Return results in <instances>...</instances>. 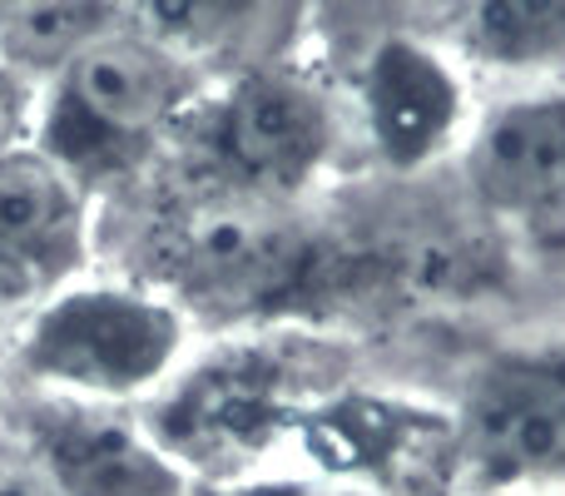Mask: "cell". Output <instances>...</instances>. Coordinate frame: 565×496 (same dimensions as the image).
<instances>
[{
	"instance_id": "4",
	"label": "cell",
	"mask_w": 565,
	"mask_h": 496,
	"mask_svg": "<svg viewBox=\"0 0 565 496\" xmlns=\"http://www.w3.org/2000/svg\"><path fill=\"white\" fill-rule=\"evenodd\" d=\"M467 457L491 487L565 482V348L507 352L467 398Z\"/></svg>"
},
{
	"instance_id": "8",
	"label": "cell",
	"mask_w": 565,
	"mask_h": 496,
	"mask_svg": "<svg viewBox=\"0 0 565 496\" xmlns=\"http://www.w3.org/2000/svg\"><path fill=\"white\" fill-rule=\"evenodd\" d=\"M35 452L55 496H179V472L135 428L95 412H45Z\"/></svg>"
},
{
	"instance_id": "14",
	"label": "cell",
	"mask_w": 565,
	"mask_h": 496,
	"mask_svg": "<svg viewBox=\"0 0 565 496\" xmlns=\"http://www.w3.org/2000/svg\"><path fill=\"white\" fill-rule=\"evenodd\" d=\"M228 496H328V492L308 487V482H248V487H238Z\"/></svg>"
},
{
	"instance_id": "6",
	"label": "cell",
	"mask_w": 565,
	"mask_h": 496,
	"mask_svg": "<svg viewBox=\"0 0 565 496\" xmlns=\"http://www.w3.org/2000/svg\"><path fill=\"white\" fill-rule=\"evenodd\" d=\"M75 179L40 159H0V298H40L79 258Z\"/></svg>"
},
{
	"instance_id": "7",
	"label": "cell",
	"mask_w": 565,
	"mask_h": 496,
	"mask_svg": "<svg viewBox=\"0 0 565 496\" xmlns=\"http://www.w3.org/2000/svg\"><path fill=\"white\" fill-rule=\"evenodd\" d=\"M367 135L397 169L427 165L461 119V80L441 55L417 40H382L362 70Z\"/></svg>"
},
{
	"instance_id": "5",
	"label": "cell",
	"mask_w": 565,
	"mask_h": 496,
	"mask_svg": "<svg viewBox=\"0 0 565 496\" xmlns=\"http://www.w3.org/2000/svg\"><path fill=\"white\" fill-rule=\"evenodd\" d=\"M471 189L491 214L565 219V89L497 109L471 145Z\"/></svg>"
},
{
	"instance_id": "12",
	"label": "cell",
	"mask_w": 565,
	"mask_h": 496,
	"mask_svg": "<svg viewBox=\"0 0 565 496\" xmlns=\"http://www.w3.org/2000/svg\"><path fill=\"white\" fill-rule=\"evenodd\" d=\"M129 6L139 15V30L169 50L218 35L238 15V0H129Z\"/></svg>"
},
{
	"instance_id": "10",
	"label": "cell",
	"mask_w": 565,
	"mask_h": 496,
	"mask_svg": "<svg viewBox=\"0 0 565 496\" xmlns=\"http://www.w3.org/2000/svg\"><path fill=\"white\" fill-rule=\"evenodd\" d=\"M451 35L491 70L551 65L565 60V0H451Z\"/></svg>"
},
{
	"instance_id": "1",
	"label": "cell",
	"mask_w": 565,
	"mask_h": 496,
	"mask_svg": "<svg viewBox=\"0 0 565 496\" xmlns=\"http://www.w3.org/2000/svg\"><path fill=\"white\" fill-rule=\"evenodd\" d=\"M45 99V159L70 179L125 169L179 115L184 65L179 50L145 30H99L55 70Z\"/></svg>"
},
{
	"instance_id": "13",
	"label": "cell",
	"mask_w": 565,
	"mask_h": 496,
	"mask_svg": "<svg viewBox=\"0 0 565 496\" xmlns=\"http://www.w3.org/2000/svg\"><path fill=\"white\" fill-rule=\"evenodd\" d=\"M15 119H20V70H10L0 60V139L15 129Z\"/></svg>"
},
{
	"instance_id": "15",
	"label": "cell",
	"mask_w": 565,
	"mask_h": 496,
	"mask_svg": "<svg viewBox=\"0 0 565 496\" xmlns=\"http://www.w3.org/2000/svg\"><path fill=\"white\" fill-rule=\"evenodd\" d=\"M0 496H55L50 482H20V477H0Z\"/></svg>"
},
{
	"instance_id": "3",
	"label": "cell",
	"mask_w": 565,
	"mask_h": 496,
	"mask_svg": "<svg viewBox=\"0 0 565 496\" xmlns=\"http://www.w3.org/2000/svg\"><path fill=\"white\" fill-rule=\"evenodd\" d=\"M332 145L322 95L298 75L254 70L224 89L204 119V155L228 184L254 194L298 189Z\"/></svg>"
},
{
	"instance_id": "11",
	"label": "cell",
	"mask_w": 565,
	"mask_h": 496,
	"mask_svg": "<svg viewBox=\"0 0 565 496\" xmlns=\"http://www.w3.org/2000/svg\"><path fill=\"white\" fill-rule=\"evenodd\" d=\"M105 30V0H0V60L20 75H55Z\"/></svg>"
},
{
	"instance_id": "9",
	"label": "cell",
	"mask_w": 565,
	"mask_h": 496,
	"mask_svg": "<svg viewBox=\"0 0 565 496\" xmlns=\"http://www.w3.org/2000/svg\"><path fill=\"white\" fill-rule=\"evenodd\" d=\"M308 268V249L298 234H288L274 219L254 214H214L194 219L179 239L174 273L199 298H234V303H264L298 288Z\"/></svg>"
},
{
	"instance_id": "2",
	"label": "cell",
	"mask_w": 565,
	"mask_h": 496,
	"mask_svg": "<svg viewBox=\"0 0 565 496\" xmlns=\"http://www.w3.org/2000/svg\"><path fill=\"white\" fill-rule=\"evenodd\" d=\"M184 328L169 303L135 288H70L35 313L25 362L85 398H129L174 368Z\"/></svg>"
}]
</instances>
